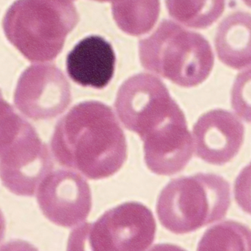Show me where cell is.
<instances>
[{"label": "cell", "mask_w": 251, "mask_h": 251, "mask_svg": "<svg viewBox=\"0 0 251 251\" xmlns=\"http://www.w3.org/2000/svg\"><path fill=\"white\" fill-rule=\"evenodd\" d=\"M115 106L126 128L144 143L150 171L171 176L187 166L193 156V139L184 113L160 79L149 74L131 76L119 88Z\"/></svg>", "instance_id": "obj_1"}, {"label": "cell", "mask_w": 251, "mask_h": 251, "mask_svg": "<svg viewBox=\"0 0 251 251\" xmlns=\"http://www.w3.org/2000/svg\"><path fill=\"white\" fill-rule=\"evenodd\" d=\"M51 151L57 162L90 179L111 176L125 164L127 146L111 107L100 101L76 104L56 125Z\"/></svg>", "instance_id": "obj_2"}, {"label": "cell", "mask_w": 251, "mask_h": 251, "mask_svg": "<svg viewBox=\"0 0 251 251\" xmlns=\"http://www.w3.org/2000/svg\"><path fill=\"white\" fill-rule=\"evenodd\" d=\"M79 19L71 0H16L2 26L7 40L25 58L48 62L61 52Z\"/></svg>", "instance_id": "obj_3"}, {"label": "cell", "mask_w": 251, "mask_h": 251, "mask_svg": "<svg viewBox=\"0 0 251 251\" xmlns=\"http://www.w3.org/2000/svg\"><path fill=\"white\" fill-rule=\"evenodd\" d=\"M139 56L146 70L184 88L204 82L215 62L203 35L170 20L162 21L151 36L140 40Z\"/></svg>", "instance_id": "obj_4"}, {"label": "cell", "mask_w": 251, "mask_h": 251, "mask_svg": "<svg viewBox=\"0 0 251 251\" xmlns=\"http://www.w3.org/2000/svg\"><path fill=\"white\" fill-rule=\"evenodd\" d=\"M230 184L221 176L198 174L170 181L156 203L160 224L184 234L225 218L231 205Z\"/></svg>", "instance_id": "obj_5"}, {"label": "cell", "mask_w": 251, "mask_h": 251, "mask_svg": "<svg viewBox=\"0 0 251 251\" xmlns=\"http://www.w3.org/2000/svg\"><path fill=\"white\" fill-rule=\"evenodd\" d=\"M156 230V221L147 206L127 202L104 212L95 222L72 230L67 251H146Z\"/></svg>", "instance_id": "obj_6"}, {"label": "cell", "mask_w": 251, "mask_h": 251, "mask_svg": "<svg viewBox=\"0 0 251 251\" xmlns=\"http://www.w3.org/2000/svg\"><path fill=\"white\" fill-rule=\"evenodd\" d=\"M72 101L69 81L54 65H32L19 77L14 93L18 110L32 120L60 116Z\"/></svg>", "instance_id": "obj_7"}, {"label": "cell", "mask_w": 251, "mask_h": 251, "mask_svg": "<svg viewBox=\"0 0 251 251\" xmlns=\"http://www.w3.org/2000/svg\"><path fill=\"white\" fill-rule=\"evenodd\" d=\"M53 166L48 147L29 123L0 156V178L11 193L33 196L43 180L51 174Z\"/></svg>", "instance_id": "obj_8"}, {"label": "cell", "mask_w": 251, "mask_h": 251, "mask_svg": "<svg viewBox=\"0 0 251 251\" xmlns=\"http://www.w3.org/2000/svg\"><path fill=\"white\" fill-rule=\"evenodd\" d=\"M37 201L47 219L66 228L85 221L92 206L88 182L66 170L51 173L43 180L37 190Z\"/></svg>", "instance_id": "obj_9"}, {"label": "cell", "mask_w": 251, "mask_h": 251, "mask_svg": "<svg viewBox=\"0 0 251 251\" xmlns=\"http://www.w3.org/2000/svg\"><path fill=\"white\" fill-rule=\"evenodd\" d=\"M193 132L196 156L208 163L223 165L238 153L245 127L231 112L217 109L201 116Z\"/></svg>", "instance_id": "obj_10"}, {"label": "cell", "mask_w": 251, "mask_h": 251, "mask_svg": "<svg viewBox=\"0 0 251 251\" xmlns=\"http://www.w3.org/2000/svg\"><path fill=\"white\" fill-rule=\"evenodd\" d=\"M116 54L102 37L91 35L79 41L66 57L69 77L83 87L102 89L114 76Z\"/></svg>", "instance_id": "obj_11"}, {"label": "cell", "mask_w": 251, "mask_h": 251, "mask_svg": "<svg viewBox=\"0 0 251 251\" xmlns=\"http://www.w3.org/2000/svg\"><path fill=\"white\" fill-rule=\"evenodd\" d=\"M215 49L221 62L234 69L251 65V15L237 12L218 26Z\"/></svg>", "instance_id": "obj_12"}, {"label": "cell", "mask_w": 251, "mask_h": 251, "mask_svg": "<svg viewBox=\"0 0 251 251\" xmlns=\"http://www.w3.org/2000/svg\"><path fill=\"white\" fill-rule=\"evenodd\" d=\"M113 18L128 35L139 36L151 30L160 11L159 0H114Z\"/></svg>", "instance_id": "obj_13"}, {"label": "cell", "mask_w": 251, "mask_h": 251, "mask_svg": "<svg viewBox=\"0 0 251 251\" xmlns=\"http://www.w3.org/2000/svg\"><path fill=\"white\" fill-rule=\"evenodd\" d=\"M170 16L188 27L204 29L219 19L226 0H165Z\"/></svg>", "instance_id": "obj_14"}, {"label": "cell", "mask_w": 251, "mask_h": 251, "mask_svg": "<svg viewBox=\"0 0 251 251\" xmlns=\"http://www.w3.org/2000/svg\"><path fill=\"white\" fill-rule=\"evenodd\" d=\"M197 251H251V229L237 221H224L206 230Z\"/></svg>", "instance_id": "obj_15"}, {"label": "cell", "mask_w": 251, "mask_h": 251, "mask_svg": "<svg viewBox=\"0 0 251 251\" xmlns=\"http://www.w3.org/2000/svg\"><path fill=\"white\" fill-rule=\"evenodd\" d=\"M26 124L3 99L0 91V156L16 141Z\"/></svg>", "instance_id": "obj_16"}, {"label": "cell", "mask_w": 251, "mask_h": 251, "mask_svg": "<svg viewBox=\"0 0 251 251\" xmlns=\"http://www.w3.org/2000/svg\"><path fill=\"white\" fill-rule=\"evenodd\" d=\"M231 106L241 119L251 124V68L237 75L231 90Z\"/></svg>", "instance_id": "obj_17"}, {"label": "cell", "mask_w": 251, "mask_h": 251, "mask_svg": "<svg viewBox=\"0 0 251 251\" xmlns=\"http://www.w3.org/2000/svg\"><path fill=\"white\" fill-rule=\"evenodd\" d=\"M234 193L239 206L251 215V162L240 171L236 178Z\"/></svg>", "instance_id": "obj_18"}, {"label": "cell", "mask_w": 251, "mask_h": 251, "mask_svg": "<svg viewBox=\"0 0 251 251\" xmlns=\"http://www.w3.org/2000/svg\"><path fill=\"white\" fill-rule=\"evenodd\" d=\"M0 251H38V249L25 240H13L4 243Z\"/></svg>", "instance_id": "obj_19"}, {"label": "cell", "mask_w": 251, "mask_h": 251, "mask_svg": "<svg viewBox=\"0 0 251 251\" xmlns=\"http://www.w3.org/2000/svg\"><path fill=\"white\" fill-rule=\"evenodd\" d=\"M149 251H187L180 246L173 244H157L151 248Z\"/></svg>", "instance_id": "obj_20"}, {"label": "cell", "mask_w": 251, "mask_h": 251, "mask_svg": "<svg viewBox=\"0 0 251 251\" xmlns=\"http://www.w3.org/2000/svg\"><path fill=\"white\" fill-rule=\"evenodd\" d=\"M4 231H5V220L2 212L0 210V243L4 238Z\"/></svg>", "instance_id": "obj_21"}, {"label": "cell", "mask_w": 251, "mask_h": 251, "mask_svg": "<svg viewBox=\"0 0 251 251\" xmlns=\"http://www.w3.org/2000/svg\"><path fill=\"white\" fill-rule=\"evenodd\" d=\"M249 7H251V0H243Z\"/></svg>", "instance_id": "obj_22"}, {"label": "cell", "mask_w": 251, "mask_h": 251, "mask_svg": "<svg viewBox=\"0 0 251 251\" xmlns=\"http://www.w3.org/2000/svg\"><path fill=\"white\" fill-rule=\"evenodd\" d=\"M94 1H100V2H106V1H111L113 0H94Z\"/></svg>", "instance_id": "obj_23"}]
</instances>
